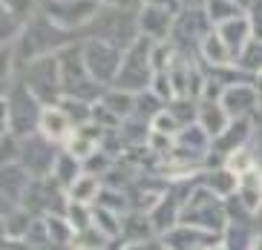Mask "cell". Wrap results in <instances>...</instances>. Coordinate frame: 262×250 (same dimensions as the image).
<instances>
[{
	"label": "cell",
	"instance_id": "obj_1",
	"mask_svg": "<svg viewBox=\"0 0 262 250\" xmlns=\"http://www.w3.org/2000/svg\"><path fill=\"white\" fill-rule=\"evenodd\" d=\"M179 224H193V228L210 230L216 236H225L231 219H228V210H225V198L213 196L210 190L193 184L190 196H187L185 207H182V216H179Z\"/></svg>",
	"mask_w": 262,
	"mask_h": 250
},
{
	"label": "cell",
	"instance_id": "obj_2",
	"mask_svg": "<svg viewBox=\"0 0 262 250\" xmlns=\"http://www.w3.org/2000/svg\"><path fill=\"white\" fill-rule=\"evenodd\" d=\"M210 32H213V23L208 20L205 9H179L176 20H173V40L170 43L182 49V55L187 58L190 52H199L202 40Z\"/></svg>",
	"mask_w": 262,
	"mask_h": 250
},
{
	"label": "cell",
	"instance_id": "obj_3",
	"mask_svg": "<svg viewBox=\"0 0 262 250\" xmlns=\"http://www.w3.org/2000/svg\"><path fill=\"white\" fill-rule=\"evenodd\" d=\"M259 101H262V95H259V89H256V83L233 81V83L225 86L219 104H222L225 112L231 115V121H236V118H251V115L256 112Z\"/></svg>",
	"mask_w": 262,
	"mask_h": 250
},
{
	"label": "cell",
	"instance_id": "obj_4",
	"mask_svg": "<svg viewBox=\"0 0 262 250\" xmlns=\"http://www.w3.org/2000/svg\"><path fill=\"white\" fill-rule=\"evenodd\" d=\"M216 244H222V236L193 228V224H179V228L164 233V247L167 250H210Z\"/></svg>",
	"mask_w": 262,
	"mask_h": 250
},
{
	"label": "cell",
	"instance_id": "obj_5",
	"mask_svg": "<svg viewBox=\"0 0 262 250\" xmlns=\"http://www.w3.org/2000/svg\"><path fill=\"white\" fill-rule=\"evenodd\" d=\"M216 35L225 40V46L231 49V55L239 61V55L245 52L248 43L254 40V32H251L248 12H245V15H239V17H233V20H228V23H219V26H216Z\"/></svg>",
	"mask_w": 262,
	"mask_h": 250
},
{
	"label": "cell",
	"instance_id": "obj_6",
	"mask_svg": "<svg viewBox=\"0 0 262 250\" xmlns=\"http://www.w3.org/2000/svg\"><path fill=\"white\" fill-rule=\"evenodd\" d=\"M236 198L242 210L248 213H262V167H251L248 173L236 175Z\"/></svg>",
	"mask_w": 262,
	"mask_h": 250
},
{
	"label": "cell",
	"instance_id": "obj_7",
	"mask_svg": "<svg viewBox=\"0 0 262 250\" xmlns=\"http://www.w3.org/2000/svg\"><path fill=\"white\" fill-rule=\"evenodd\" d=\"M173 20H176V9L167 6H144V12H141V29L156 40L173 35Z\"/></svg>",
	"mask_w": 262,
	"mask_h": 250
},
{
	"label": "cell",
	"instance_id": "obj_8",
	"mask_svg": "<svg viewBox=\"0 0 262 250\" xmlns=\"http://www.w3.org/2000/svg\"><path fill=\"white\" fill-rule=\"evenodd\" d=\"M196 124H199V127L208 132V138L213 141V138H219L225 129H228L231 115L222 109V104H219V101H199V109H196Z\"/></svg>",
	"mask_w": 262,
	"mask_h": 250
},
{
	"label": "cell",
	"instance_id": "obj_9",
	"mask_svg": "<svg viewBox=\"0 0 262 250\" xmlns=\"http://www.w3.org/2000/svg\"><path fill=\"white\" fill-rule=\"evenodd\" d=\"M193 184H199V187L210 190L213 196L219 198H228L236 193V175L228 170V167H210V170H205V173H199L196 178H193Z\"/></svg>",
	"mask_w": 262,
	"mask_h": 250
},
{
	"label": "cell",
	"instance_id": "obj_10",
	"mask_svg": "<svg viewBox=\"0 0 262 250\" xmlns=\"http://www.w3.org/2000/svg\"><path fill=\"white\" fill-rule=\"evenodd\" d=\"M199 58L205 63H208L210 69H228V66H233L236 63V58L231 55V49L225 46V40L216 35V29L210 32L208 38L202 40V46H199Z\"/></svg>",
	"mask_w": 262,
	"mask_h": 250
},
{
	"label": "cell",
	"instance_id": "obj_11",
	"mask_svg": "<svg viewBox=\"0 0 262 250\" xmlns=\"http://www.w3.org/2000/svg\"><path fill=\"white\" fill-rule=\"evenodd\" d=\"M205 15H208V20L213 23V29H216L219 23H228L233 17L245 15V9H239L233 0H205Z\"/></svg>",
	"mask_w": 262,
	"mask_h": 250
},
{
	"label": "cell",
	"instance_id": "obj_12",
	"mask_svg": "<svg viewBox=\"0 0 262 250\" xmlns=\"http://www.w3.org/2000/svg\"><path fill=\"white\" fill-rule=\"evenodd\" d=\"M222 167H228L233 175H242V173H248L251 167H256V155L248 147H242V150H236V152H231L228 158H225V164Z\"/></svg>",
	"mask_w": 262,
	"mask_h": 250
},
{
	"label": "cell",
	"instance_id": "obj_13",
	"mask_svg": "<svg viewBox=\"0 0 262 250\" xmlns=\"http://www.w3.org/2000/svg\"><path fill=\"white\" fill-rule=\"evenodd\" d=\"M248 250H262V233L251 239V247H248Z\"/></svg>",
	"mask_w": 262,
	"mask_h": 250
},
{
	"label": "cell",
	"instance_id": "obj_14",
	"mask_svg": "<svg viewBox=\"0 0 262 250\" xmlns=\"http://www.w3.org/2000/svg\"><path fill=\"white\" fill-rule=\"evenodd\" d=\"M233 3H236L239 9H245V12H248L251 6H254V0H233Z\"/></svg>",
	"mask_w": 262,
	"mask_h": 250
}]
</instances>
